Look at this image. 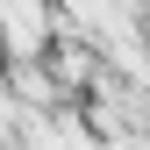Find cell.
Returning a JSON list of instances; mask_svg holds the SVG:
<instances>
[{"instance_id": "1", "label": "cell", "mask_w": 150, "mask_h": 150, "mask_svg": "<svg viewBox=\"0 0 150 150\" xmlns=\"http://www.w3.org/2000/svg\"><path fill=\"white\" fill-rule=\"evenodd\" d=\"M57 43V7L50 0H0V50L7 57H43Z\"/></svg>"}]
</instances>
